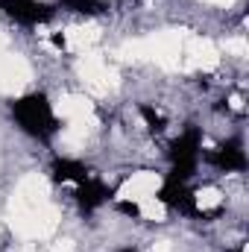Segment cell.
<instances>
[{
    "mask_svg": "<svg viewBox=\"0 0 249 252\" xmlns=\"http://www.w3.org/2000/svg\"><path fill=\"white\" fill-rule=\"evenodd\" d=\"M12 115H15V121L21 124V129L27 135L41 138V141H47L59 129V121H56V115L50 109V100L44 94H27V97L15 100L12 103Z\"/></svg>",
    "mask_w": 249,
    "mask_h": 252,
    "instance_id": "cell-1",
    "label": "cell"
},
{
    "mask_svg": "<svg viewBox=\"0 0 249 252\" xmlns=\"http://www.w3.org/2000/svg\"><path fill=\"white\" fill-rule=\"evenodd\" d=\"M199 141H202V135H199V129H196V126L185 129V132L173 141V147H170L173 173H170V179H167V182H179V185H185L187 179L193 176L196 156H199Z\"/></svg>",
    "mask_w": 249,
    "mask_h": 252,
    "instance_id": "cell-2",
    "label": "cell"
},
{
    "mask_svg": "<svg viewBox=\"0 0 249 252\" xmlns=\"http://www.w3.org/2000/svg\"><path fill=\"white\" fill-rule=\"evenodd\" d=\"M0 9L15 18L18 24H27V27H35V24H44L53 18V9L41 0H3Z\"/></svg>",
    "mask_w": 249,
    "mask_h": 252,
    "instance_id": "cell-3",
    "label": "cell"
},
{
    "mask_svg": "<svg viewBox=\"0 0 249 252\" xmlns=\"http://www.w3.org/2000/svg\"><path fill=\"white\" fill-rule=\"evenodd\" d=\"M208 161H211L214 167H220V170H244V167H247V156H244L238 138H235V141H226V144H220L214 153H208Z\"/></svg>",
    "mask_w": 249,
    "mask_h": 252,
    "instance_id": "cell-4",
    "label": "cell"
},
{
    "mask_svg": "<svg viewBox=\"0 0 249 252\" xmlns=\"http://www.w3.org/2000/svg\"><path fill=\"white\" fill-rule=\"evenodd\" d=\"M158 199H161L164 205L182 211V214H199V211H196V196H193V190H187L185 185H179V182H167L164 188L158 190Z\"/></svg>",
    "mask_w": 249,
    "mask_h": 252,
    "instance_id": "cell-5",
    "label": "cell"
},
{
    "mask_svg": "<svg viewBox=\"0 0 249 252\" xmlns=\"http://www.w3.org/2000/svg\"><path fill=\"white\" fill-rule=\"evenodd\" d=\"M109 196H112L109 188H106L103 182H97V179H85V182H79V190H76V199H79L82 211H94V208H100Z\"/></svg>",
    "mask_w": 249,
    "mask_h": 252,
    "instance_id": "cell-6",
    "label": "cell"
},
{
    "mask_svg": "<svg viewBox=\"0 0 249 252\" xmlns=\"http://www.w3.org/2000/svg\"><path fill=\"white\" fill-rule=\"evenodd\" d=\"M50 173H53L56 182H85L88 179V170L79 161H70V158H56Z\"/></svg>",
    "mask_w": 249,
    "mask_h": 252,
    "instance_id": "cell-7",
    "label": "cell"
},
{
    "mask_svg": "<svg viewBox=\"0 0 249 252\" xmlns=\"http://www.w3.org/2000/svg\"><path fill=\"white\" fill-rule=\"evenodd\" d=\"M64 9H73V12H82V15H100L103 6L97 0H62Z\"/></svg>",
    "mask_w": 249,
    "mask_h": 252,
    "instance_id": "cell-8",
    "label": "cell"
},
{
    "mask_svg": "<svg viewBox=\"0 0 249 252\" xmlns=\"http://www.w3.org/2000/svg\"><path fill=\"white\" fill-rule=\"evenodd\" d=\"M141 115H144V121L150 124V129H153V132H161V129H164V118H161L153 106H141Z\"/></svg>",
    "mask_w": 249,
    "mask_h": 252,
    "instance_id": "cell-9",
    "label": "cell"
},
{
    "mask_svg": "<svg viewBox=\"0 0 249 252\" xmlns=\"http://www.w3.org/2000/svg\"><path fill=\"white\" fill-rule=\"evenodd\" d=\"M121 211L129 214V217H138V214H141V208H138L135 202H121Z\"/></svg>",
    "mask_w": 249,
    "mask_h": 252,
    "instance_id": "cell-10",
    "label": "cell"
},
{
    "mask_svg": "<svg viewBox=\"0 0 249 252\" xmlns=\"http://www.w3.org/2000/svg\"><path fill=\"white\" fill-rule=\"evenodd\" d=\"M118 252H138V250H118Z\"/></svg>",
    "mask_w": 249,
    "mask_h": 252,
    "instance_id": "cell-11",
    "label": "cell"
},
{
    "mask_svg": "<svg viewBox=\"0 0 249 252\" xmlns=\"http://www.w3.org/2000/svg\"><path fill=\"white\" fill-rule=\"evenodd\" d=\"M0 3H3V0H0Z\"/></svg>",
    "mask_w": 249,
    "mask_h": 252,
    "instance_id": "cell-12",
    "label": "cell"
}]
</instances>
